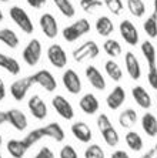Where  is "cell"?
<instances>
[{
    "mask_svg": "<svg viewBox=\"0 0 157 158\" xmlns=\"http://www.w3.org/2000/svg\"><path fill=\"white\" fill-rule=\"evenodd\" d=\"M84 158H106V154L99 144H90L84 150Z\"/></svg>",
    "mask_w": 157,
    "mask_h": 158,
    "instance_id": "8d00e7d4",
    "label": "cell"
},
{
    "mask_svg": "<svg viewBox=\"0 0 157 158\" xmlns=\"http://www.w3.org/2000/svg\"><path fill=\"white\" fill-rule=\"evenodd\" d=\"M142 127L143 131L146 132L149 137H156L157 135V117L153 113H146L142 117Z\"/></svg>",
    "mask_w": 157,
    "mask_h": 158,
    "instance_id": "484cf974",
    "label": "cell"
},
{
    "mask_svg": "<svg viewBox=\"0 0 157 158\" xmlns=\"http://www.w3.org/2000/svg\"><path fill=\"white\" fill-rule=\"evenodd\" d=\"M80 7L84 13H89V15H93L96 10L103 7V2L102 0H80Z\"/></svg>",
    "mask_w": 157,
    "mask_h": 158,
    "instance_id": "e575fe53",
    "label": "cell"
},
{
    "mask_svg": "<svg viewBox=\"0 0 157 158\" xmlns=\"http://www.w3.org/2000/svg\"><path fill=\"white\" fill-rule=\"evenodd\" d=\"M47 60L50 61V64L56 69H64L67 66V53L66 50L60 46V44L55 43L50 44L47 48Z\"/></svg>",
    "mask_w": 157,
    "mask_h": 158,
    "instance_id": "9c48e42d",
    "label": "cell"
},
{
    "mask_svg": "<svg viewBox=\"0 0 157 158\" xmlns=\"http://www.w3.org/2000/svg\"><path fill=\"white\" fill-rule=\"evenodd\" d=\"M27 107H29V111L30 114L33 115L36 120H44V118L47 117V104L44 103V100L41 98L40 96H32L27 101Z\"/></svg>",
    "mask_w": 157,
    "mask_h": 158,
    "instance_id": "7c38bea8",
    "label": "cell"
},
{
    "mask_svg": "<svg viewBox=\"0 0 157 158\" xmlns=\"http://www.w3.org/2000/svg\"><path fill=\"white\" fill-rule=\"evenodd\" d=\"M9 16H10L11 22L15 23L19 29L26 34H32L34 31L33 20L30 19L29 13L20 6H11L9 9Z\"/></svg>",
    "mask_w": 157,
    "mask_h": 158,
    "instance_id": "7a4b0ae2",
    "label": "cell"
},
{
    "mask_svg": "<svg viewBox=\"0 0 157 158\" xmlns=\"http://www.w3.org/2000/svg\"><path fill=\"white\" fill-rule=\"evenodd\" d=\"M137 118H139V115H137V111L134 108H126L119 115V124L123 128H132L137 123Z\"/></svg>",
    "mask_w": 157,
    "mask_h": 158,
    "instance_id": "4316f807",
    "label": "cell"
},
{
    "mask_svg": "<svg viewBox=\"0 0 157 158\" xmlns=\"http://www.w3.org/2000/svg\"><path fill=\"white\" fill-rule=\"evenodd\" d=\"M40 130H41V134H43L44 138L49 137V138H51V140H55L56 143H60V141H63L64 138H66L64 130L62 128V125L59 124V123H56V121L43 125V127H40Z\"/></svg>",
    "mask_w": 157,
    "mask_h": 158,
    "instance_id": "d6986e66",
    "label": "cell"
},
{
    "mask_svg": "<svg viewBox=\"0 0 157 158\" xmlns=\"http://www.w3.org/2000/svg\"><path fill=\"white\" fill-rule=\"evenodd\" d=\"M26 3L33 9H41L43 6H46L47 0H26Z\"/></svg>",
    "mask_w": 157,
    "mask_h": 158,
    "instance_id": "7bdbcfd3",
    "label": "cell"
},
{
    "mask_svg": "<svg viewBox=\"0 0 157 158\" xmlns=\"http://www.w3.org/2000/svg\"><path fill=\"white\" fill-rule=\"evenodd\" d=\"M0 2H3V3H6V2H10V0H0Z\"/></svg>",
    "mask_w": 157,
    "mask_h": 158,
    "instance_id": "f5cc1de1",
    "label": "cell"
},
{
    "mask_svg": "<svg viewBox=\"0 0 157 158\" xmlns=\"http://www.w3.org/2000/svg\"><path fill=\"white\" fill-rule=\"evenodd\" d=\"M127 10L134 17H143L146 15V3L143 0H127Z\"/></svg>",
    "mask_w": 157,
    "mask_h": 158,
    "instance_id": "1f68e13d",
    "label": "cell"
},
{
    "mask_svg": "<svg viewBox=\"0 0 157 158\" xmlns=\"http://www.w3.org/2000/svg\"><path fill=\"white\" fill-rule=\"evenodd\" d=\"M110 158H130V155H129L126 151H123V150H117V151H114L113 154H111V157Z\"/></svg>",
    "mask_w": 157,
    "mask_h": 158,
    "instance_id": "ee69618b",
    "label": "cell"
},
{
    "mask_svg": "<svg viewBox=\"0 0 157 158\" xmlns=\"http://www.w3.org/2000/svg\"><path fill=\"white\" fill-rule=\"evenodd\" d=\"M103 137V140H104V143L109 145V147H116L117 144H119V141H120V137H119V132H117V130L113 127H110V128L104 130V131L100 132Z\"/></svg>",
    "mask_w": 157,
    "mask_h": 158,
    "instance_id": "d6a6232c",
    "label": "cell"
},
{
    "mask_svg": "<svg viewBox=\"0 0 157 158\" xmlns=\"http://www.w3.org/2000/svg\"><path fill=\"white\" fill-rule=\"evenodd\" d=\"M6 98V85H4L3 78L0 77V101H3Z\"/></svg>",
    "mask_w": 157,
    "mask_h": 158,
    "instance_id": "f6af8a7d",
    "label": "cell"
},
{
    "mask_svg": "<svg viewBox=\"0 0 157 158\" xmlns=\"http://www.w3.org/2000/svg\"><path fill=\"white\" fill-rule=\"evenodd\" d=\"M104 71L113 81H120L123 78V70L119 66V63L114 60H107L104 63Z\"/></svg>",
    "mask_w": 157,
    "mask_h": 158,
    "instance_id": "f1b7e54d",
    "label": "cell"
},
{
    "mask_svg": "<svg viewBox=\"0 0 157 158\" xmlns=\"http://www.w3.org/2000/svg\"><path fill=\"white\" fill-rule=\"evenodd\" d=\"M132 97L136 101V104L142 107V108H144V110L151 107V97L143 85H134L132 88Z\"/></svg>",
    "mask_w": 157,
    "mask_h": 158,
    "instance_id": "ffe728a7",
    "label": "cell"
},
{
    "mask_svg": "<svg viewBox=\"0 0 157 158\" xmlns=\"http://www.w3.org/2000/svg\"><path fill=\"white\" fill-rule=\"evenodd\" d=\"M55 6L57 7V10L62 13L64 17L72 19L76 16V9H74V4L72 3V0H51Z\"/></svg>",
    "mask_w": 157,
    "mask_h": 158,
    "instance_id": "4dcf8cb0",
    "label": "cell"
},
{
    "mask_svg": "<svg viewBox=\"0 0 157 158\" xmlns=\"http://www.w3.org/2000/svg\"><path fill=\"white\" fill-rule=\"evenodd\" d=\"M33 78H34V84L40 85L47 93H53L57 88V80H56V77L49 70H46V69H41V70L36 71L33 74Z\"/></svg>",
    "mask_w": 157,
    "mask_h": 158,
    "instance_id": "8fae6325",
    "label": "cell"
},
{
    "mask_svg": "<svg viewBox=\"0 0 157 158\" xmlns=\"http://www.w3.org/2000/svg\"><path fill=\"white\" fill-rule=\"evenodd\" d=\"M124 66H126V71L132 80L137 81L142 78V66H140V61L134 53L127 52L124 54Z\"/></svg>",
    "mask_w": 157,
    "mask_h": 158,
    "instance_id": "5bb4252c",
    "label": "cell"
},
{
    "mask_svg": "<svg viewBox=\"0 0 157 158\" xmlns=\"http://www.w3.org/2000/svg\"><path fill=\"white\" fill-rule=\"evenodd\" d=\"M43 138H44V137H43V134H41V130L40 128H36V130H32V131H30L29 134L24 137V141L27 143V145L32 148L34 144L39 143V141L43 140Z\"/></svg>",
    "mask_w": 157,
    "mask_h": 158,
    "instance_id": "74e56055",
    "label": "cell"
},
{
    "mask_svg": "<svg viewBox=\"0 0 157 158\" xmlns=\"http://www.w3.org/2000/svg\"><path fill=\"white\" fill-rule=\"evenodd\" d=\"M84 76H86L87 81L90 83V85L93 88L99 90V91H104V90H106V80H104V76H103L102 71H100L96 66L90 64V66L86 67Z\"/></svg>",
    "mask_w": 157,
    "mask_h": 158,
    "instance_id": "4fadbf2b",
    "label": "cell"
},
{
    "mask_svg": "<svg viewBox=\"0 0 157 158\" xmlns=\"http://www.w3.org/2000/svg\"><path fill=\"white\" fill-rule=\"evenodd\" d=\"M126 101V90L121 85H116L106 97V104L110 110H119Z\"/></svg>",
    "mask_w": 157,
    "mask_h": 158,
    "instance_id": "2e32d148",
    "label": "cell"
},
{
    "mask_svg": "<svg viewBox=\"0 0 157 158\" xmlns=\"http://www.w3.org/2000/svg\"><path fill=\"white\" fill-rule=\"evenodd\" d=\"M6 148H7V152L13 158H23L30 147L27 145L24 138H23V140H15V138H13V140L7 141Z\"/></svg>",
    "mask_w": 157,
    "mask_h": 158,
    "instance_id": "7402d4cb",
    "label": "cell"
},
{
    "mask_svg": "<svg viewBox=\"0 0 157 158\" xmlns=\"http://www.w3.org/2000/svg\"><path fill=\"white\" fill-rule=\"evenodd\" d=\"M143 30L150 39H157V19L153 15H150L149 17L143 23Z\"/></svg>",
    "mask_w": 157,
    "mask_h": 158,
    "instance_id": "836d02e7",
    "label": "cell"
},
{
    "mask_svg": "<svg viewBox=\"0 0 157 158\" xmlns=\"http://www.w3.org/2000/svg\"><path fill=\"white\" fill-rule=\"evenodd\" d=\"M142 54L144 57L147 63V67H149V70H153L157 67V53H156V47H154V44L151 43L150 40H144L142 43Z\"/></svg>",
    "mask_w": 157,
    "mask_h": 158,
    "instance_id": "44dd1931",
    "label": "cell"
},
{
    "mask_svg": "<svg viewBox=\"0 0 157 158\" xmlns=\"http://www.w3.org/2000/svg\"><path fill=\"white\" fill-rule=\"evenodd\" d=\"M96 124H97V128H99L100 132L110 128V127H113V123L110 121V118L107 117L106 114H100L99 117H97V120H96Z\"/></svg>",
    "mask_w": 157,
    "mask_h": 158,
    "instance_id": "ab89813d",
    "label": "cell"
},
{
    "mask_svg": "<svg viewBox=\"0 0 157 158\" xmlns=\"http://www.w3.org/2000/svg\"><path fill=\"white\" fill-rule=\"evenodd\" d=\"M6 115H7V123L16 128L17 131H24L27 128V117L23 113L22 110L19 108H10V110L6 111Z\"/></svg>",
    "mask_w": 157,
    "mask_h": 158,
    "instance_id": "9a60e30c",
    "label": "cell"
},
{
    "mask_svg": "<svg viewBox=\"0 0 157 158\" xmlns=\"http://www.w3.org/2000/svg\"><path fill=\"white\" fill-rule=\"evenodd\" d=\"M151 15L157 19V0H153V13Z\"/></svg>",
    "mask_w": 157,
    "mask_h": 158,
    "instance_id": "c3c4849f",
    "label": "cell"
},
{
    "mask_svg": "<svg viewBox=\"0 0 157 158\" xmlns=\"http://www.w3.org/2000/svg\"><path fill=\"white\" fill-rule=\"evenodd\" d=\"M3 20H4V13L2 11V9H0V23L3 22Z\"/></svg>",
    "mask_w": 157,
    "mask_h": 158,
    "instance_id": "f907efd6",
    "label": "cell"
},
{
    "mask_svg": "<svg viewBox=\"0 0 157 158\" xmlns=\"http://www.w3.org/2000/svg\"><path fill=\"white\" fill-rule=\"evenodd\" d=\"M41 53H43V46L39 39H32L29 43L24 46L22 52V59L23 61L30 67H34L39 64L41 59Z\"/></svg>",
    "mask_w": 157,
    "mask_h": 158,
    "instance_id": "277c9868",
    "label": "cell"
},
{
    "mask_svg": "<svg viewBox=\"0 0 157 158\" xmlns=\"http://www.w3.org/2000/svg\"><path fill=\"white\" fill-rule=\"evenodd\" d=\"M2 144H3V137L0 134V158H3V155H2Z\"/></svg>",
    "mask_w": 157,
    "mask_h": 158,
    "instance_id": "681fc988",
    "label": "cell"
},
{
    "mask_svg": "<svg viewBox=\"0 0 157 158\" xmlns=\"http://www.w3.org/2000/svg\"><path fill=\"white\" fill-rule=\"evenodd\" d=\"M147 83L153 90H157V67L147 71Z\"/></svg>",
    "mask_w": 157,
    "mask_h": 158,
    "instance_id": "60d3db41",
    "label": "cell"
},
{
    "mask_svg": "<svg viewBox=\"0 0 157 158\" xmlns=\"http://www.w3.org/2000/svg\"><path fill=\"white\" fill-rule=\"evenodd\" d=\"M39 26L41 29V33L44 36L53 40L56 37L59 36V23H57V19L55 17V15L51 13H43V15L39 17Z\"/></svg>",
    "mask_w": 157,
    "mask_h": 158,
    "instance_id": "52a82bcc",
    "label": "cell"
},
{
    "mask_svg": "<svg viewBox=\"0 0 157 158\" xmlns=\"http://www.w3.org/2000/svg\"><path fill=\"white\" fill-rule=\"evenodd\" d=\"M96 31L97 34L102 37H109L113 34L114 31V23L113 20L107 16H100L97 20H96Z\"/></svg>",
    "mask_w": 157,
    "mask_h": 158,
    "instance_id": "cb8c5ba5",
    "label": "cell"
},
{
    "mask_svg": "<svg viewBox=\"0 0 157 158\" xmlns=\"http://www.w3.org/2000/svg\"><path fill=\"white\" fill-rule=\"evenodd\" d=\"M51 107L55 108V111L63 118V120H67V121L73 120V117H74L73 106L70 104V101L66 98V97L60 96V94L55 96L51 98Z\"/></svg>",
    "mask_w": 157,
    "mask_h": 158,
    "instance_id": "30bf717a",
    "label": "cell"
},
{
    "mask_svg": "<svg viewBox=\"0 0 157 158\" xmlns=\"http://www.w3.org/2000/svg\"><path fill=\"white\" fill-rule=\"evenodd\" d=\"M34 85V78H33V74L30 76H26V77H22V78H17L16 81H13L10 84V96L13 97V100L16 101H23L27 96L29 90Z\"/></svg>",
    "mask_w": 157,
    "mask_h": 158,
    "instance_id": "5b68a950",
    "label": "cell"
},
{
    "mask_svg": "<svg viewBox=\"0 0 157 158\" xmlns=\"http://www.w3.org/2000/svg\"><path fill=\"white\" fill-rule=\"evenodd\" d=\"M0 43H3L9 48H16L20 44V40L15 30L4 27V29H0Z\"/></svg>",
    "mask_w": 157,
    "mask_h": 158,
    "instance_id": "d4e9b609",
    "label": "cell"
},
{
    "mask_svg": "<svg viewBox=\"0 0 157 158\" xmlns=\"http://www.w3.org/2000/svg\"><path fill=\"white\" fill-rule=\"evenodd\" d=\"M99 54H100V47L97 46V43L93 40H87L73 50V60L77 63H84L96 59Z\"/></svg>",
    "mask_w": 157,
    "mask_h": 158,
    "instance_id": "3957f363",
    "label": "cell"
},
{
    "mask_svg": "<svg viewBox=\"0 0 157 158\" xmlns=\"http://www.w3.org/2000/svg\"><path fill=\"white\" fill-rule=\"evenodd\" d=\"M140 158H157V154H156V151H154V148H150V150L147 151V152H144Z\"/></svg>",
    "mask_w": 157,
    "mask_h": 158,
    "instance_id": "bcb514c9",
    "label": "cell"
},
{
    "mask_svg": "<svg viewBox=\"0 0 157 158\" xmlns=\"http://www.w3.org/2000/svg\"><path fill=\"white\" fill-rule=\"evenodd\" d=\"M4 123H7V115H6V111L0 110V125H3Z\"/></svg>",
    "mask_w": 157,
    "mask_h": 158,
    "instance_id": "7dc6e473",
    "label": "cell"
},
{
    "mask_svg": "<svg viewBox=\"0 0 157 158\" xmlns=\"http://www.w3.org/2000/svg\"><path fill=\"white\" fill-rule=\"evenodd\" d=\"M91 24L87 19H79L76 22L70 23L69 26H66L62 30V36L67 43H74L83 36L90 33Z\"/></svg>",
    "mask_w": 157,
    "mask_h": 158,
    "instance_id": "6da1fadb",
    "label": "cell"
},
{
    "mask_svg": "<svg viewBox=\"0 0 157 158\" xmlns=\"http://www.w3.org/2000/svg\"><path fill=\"white\" fill-rule=\"evenodd\" d=\"M119 31H120V36L129 46H137L140 41V34H139V30L136 27V24L129 20V19H124L121 20L120 24H119Z\"/></svg>",
    "mask_w": 157,
    "mask_h": 158,
    "instance_id": "8992f818",
    "label": "cell"
},
{
    "mask_svg": "<svg viewBox=\"0 0 157 158\" xmlns=\"http://www.w3.org/2000/svg\"><path fill=\"white\" fill-rule=\"evenodd\" d=\"M59 157L60 158H79V154H77V151L74 150L73 145L66 144V145L62 147V150L59 152Z\"/></svg>",
    "mask_w": 157,
    "mask_h": 158,
    "instance_id": "f35d334b",
    "label": "cell"
},
{
    "mask_svg": "<svg viewBox=\"0 0 157 158\" xmlns=\"http://www.w3.org/2000/svg\"><path fill=\"white\" fill-rule=\"evenodd\" d=\"M33 158H56V155L49 147H41Z\"/></svg>",
    "mask_w": 157,
    "mask_h": 158,
    "instance_id": "b9f144b4",
    "label": "cell"
},
{
    "mask_svg": "<svg viewBox=\"0 0 157 158\" xmlns=\"http://www.w3.org/2000/svg\"><path fill=\"white\" fill-rule=\"evenodd\" d=\"M0 69L6 70L7 73H10L11 76H17V74L22 71L20 63H19L15 57L4 54V53H2V52H0Z\"/></svg>",
    "mask_w": 157,
    "mask_h": 158,
    "instance_id": "603a6c76",
    "label": "cell"
},
{
    "mask_svg": "<svg viewBox=\"0 0 157 158\" xmlns=\"http://www.w3.org/2000/svg\"><path fill=\"white\" fill-rule=\"evenodd\" d=\"M103 3H104V6L107 7V10H109L111 15H114V16L121 15L123 10H124L123 0H104Z\"/></svg>",
    "mask_w": 157,
    "mask_h": 158,
    "instance_id": "d590c367",
    "label": "cell"
},
{
    "mask_svg": "<svg viewBox=\"0 0 157 158\" xmlns=\"http://www.w3.org/2000/svg\"><path fill=\"white\" fill-rule=\"evenodd\" d=\"M79 107H80V110L83 111L84 114L87 115H93L96 114L100 108V101L99 98L94 96V94H91V93H86L80 100H79Z\"/></svg>",
    "mask_w": 157,
    "mask_h": 158,
    "instance_id": "e0dca14e",
    "label": "cell"
},
{
    "mask_svg": "<svg viewBox=\"0 0 157 158\" xmlns=\"http://www.w3.org/2000/svg\"><path fill=\"white\" fill-rule=\"evenodd\" d=\"M153 148H154V151H156V154H157V143H156V145H154Z\"/></svg>",
    "mask_w": 157,
    "mask_h": 158,
    "instance_id": "816d5d0a",
    "label": "cell"
},
{
    "mask_svg": "<svg viewBox=\"0 0 157 158\" xmlns=\"http://www.w3.org/2000/svg\"><path fill=\"white\" fill-rule=\"evenodd\" d=\"M103 50H104V53H106L109 57H111V59H116V57L121 56V53H123L121 44L119 43L116 39H109V37H107L106 40H104V43H103Z\"/></svg>",
    "mask_w": 157,
    "mask_h": 158,
    "instance_id": "83f0119b",
    "label": "cell"
},
{
    "mask_svg": "<svg viewBox=\"0 0 157 158\" xmlns=\"http://www.w3.org/2000/svg\"><path fill=\"white\" fill-rule=\"evenodd\" d=\"M124 141H126V145L132 151H136V152H137V151H142L143 145H144L140 134L136 131H129L127 134H126V137H124Z\"/></svg>",
    "mask_w": 157,
    "mask_h": 158,
    "instance_id": "f546056e",
    "label": "cell"
},
{
    "mask_svg": "<svg viewBox=\"0 0 157 158\" xmlns=\"http://www.w3.org/2000/svg\"><path fill=\"white\" fill-rule=\"evenodd\" d=\"M72 130V134L76 137L77 140L80 143H90L91 137H93V132H91V128L89 127V124H86L84 121H76L72 124L70 127Z\"/></svg>",
    "mask_w": 157,
    "mask_h": 158,
    "instance_id": "ac0fdd59",
    "label": "cell"
},
{
    "mask_svg": "<svg viewBox=\"0 0 157 158\" xmlns=\"http://www.w3.org/2000/svg\"><path fill=\"white\" fill-rule=\"evenodd\" d=\"M62 83H63V85H64V88H66L70 94H73V96L80 94L81 90H83L80 76H79V73H77L76 70H73V69H67V70L63 73Z\"/></svg>",
    "mask_w": 157,
    "mask_h": 158,
    "instance_id": "ba28073f",
    "label": "cell"
}]
</instances>
